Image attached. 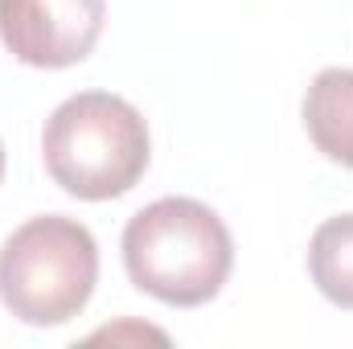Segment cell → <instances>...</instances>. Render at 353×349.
I'll return each instance as SVG.
<instances>
[{"label": "cell", "mask_w": 353, "mask_h": 349, "mask_svg": "<svg viewBox=\"0 0 353 349\" xmlns=\"http://www.w3.org/2000/svg\"><path fill=\"white\" fill-rule=\"evenodd\" d=\"M308 271L325 300L353 312V214L316 226L308 243Z\"/></svg>", "instance_id": "8992f818"}, {"label": "cell", "mask_w": 353, "mask_h": 349, "mask_svg": "<svg viewBox=\"0 0 353 349\" xmlns=\"http://www.w3.org/2000/svg\"><path fill=\"white\" fill-rule=\"evenodd\" d=\"M0 177H4V148H0Z\"/></svg>", "instance_id": "52a82bcc"}, {"label": "cell", "mask_w": 353, "mask_h": 349, "mask_svg": "<svg viewBox=\"0 0 353 349\" xmlns=\"http://www.w3.org/2000/svg\"><path fill=\"white\" fill-rule=\"evenodd\" d=\"M123 267L161 304L197 308L230 279L234 239L205 201L161 197L123 226Z\"/></svg>", "instance_id": "6da1fadb"}, {"label": "cell", "mask_w": 353, "mask_h": 349, "mask_svg": "<svg viewBox=\"0 0 353 349\" xmlns=\"http://www.w3.org/2000/svg\"><path fill=\"white\" fill-rule=\"evenodd\" d=\"M99 283V243L83 222L62 214L29 218L0 247V300L37 329L79 317Z\"/></svg>", "instance_id": "3957f363"}, {"label": "cell", "mask_w": 353, "mask_h": 349, "mask_svg": "<svg viewBox=\"0 0 353 349\" xmlns=\"http://www.w3.org/2000/svg\"><path fill=\"white\" fill-rule=\"evenodd\" d=\"M107 0H0L4 50L37 70L83 62L103 33Z\"/></svg>", "instance_id": "277c9868"}, {"label": "cell", "mask_w": 353, "mask_h": 349, "mask_svg": "<svg viewBox=\"0 0 353 349\" xmlns=\"http://www.w3.org/2000/svg\"><path fill=\"white\" fill-rule=\"evenodd\" d=\"M304 128L333 165L353 169V70L329 66L304 94Z\"/></svg>", "instance_id": "5b68a950"}, {"label": "cell", "mask_w": 353, "mask_h": 349, "mask_svg": "<svg viewBox=\"0 0 353 349\" xmlns=\"http://www.w3.org/2000/svg\"><path fill=\"white\" fill-rule=\"evenodd\" d=\"M41 157L54 185L83 201L123 197L148 169V123L144 115L111 94L83 90L58 103L41 132Z\"/></svg>", "instance_id": "7a4b0ae2"}]
</instances>
